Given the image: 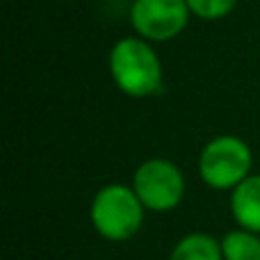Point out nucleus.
<instances>
[{"mask_svg": "<svg viewBox=\"0 0 260 260\" xmlns=\"http://www.w3.org/2000/svg\"><path fill=\"white\" fill-rule=\"evenodd\" d=\"M110 73L114 85L130 99H148L162 89L160 57L142 37H126L112 46Z\"/></svg>", "mask_w": 260, "mask_h": 260, "instance_id": "f257e3e1", "label": "nucleus"}, {"mask_svg": "<svg viewBox=\"0 0 260 260\" xmlns=\"http://www.w3.org/2000/svg\"><path fill=\"white\" fill-rule=\"evenodd\" d=\"M144 210L146 208L142 206L135 189L121 183H112L96 192L89 215L101 238L110 242H126L142 229Z\"/></svg>", "mask_w": 260, "mask_h": 260, "instance_id": "f03ea898", "label": "nucleus"}, {"mask_svg": "<svg viewBox=\"0 0 260 260\" xmlns=\"http://www.w3.org/2000/svg\"><path fill=\"white\" fill-rule=\"evenodd\" d=\"M251 148L235 135H219L203 146L199 174L212 189H235L251 171Z\"/></svg>", "mask_w": 260, "mask_h": 260, "instance_id": "7ed1b4c3", "label": "nucleus"}, {"mask_svg": "<svg viewBox=\"0 0 260 260\" xmlns=\"http://www.w3.org/2000/svg\"><path fill=\"white\" fill-rule=\"evenodd\" d=\"M133 189L142 206L151 212H169L178 208L185 197L183 171L165 157L142 162L133 176Z\"/></svg>", "mask_w": 260, "mask_h": 260, "instance_id": "20e7f679", "label": "nucleus"}, {"mask_svg": "<svg viewBox=\"0 0 260 260\" xmlns=\"http://www.w3.org/2000/svg\"><path fill=\"white\" fill-rule=\"evenodd\" d=\"M187 0H135L130 23L146 41H169L187 27Z\"/></svg>", "mask_w": 260, "mask_h": 260, "instance_id": "39448f33", "label": "nucleus"}, {"mask_svg": "<svg viewBox=\"0 0 260 260\" xmlns=\"http://www.w3.org/2000/svg\"><path fill=\"white\" fill-rule=\"evenodd\" d=\"M231 212L240 229L260 235V174L247 176L231 194Z\"/></svg>", "mask_w": 260, "mask_h": 260, "instance_id": "423d86ee", "label": "nucleus"}, {"mask_svg": "<svg viewBox=\"0 0 260 260\" xmlns=\"http://www.w3.org/2000/svg\"><path fill=\"white\" fill-rule=\"evenodd\" d=\"M169 260H224L221 242L208 233H189L174 247Z\"/></svg>", "mask_w": 260, "mask_h": 260, "instance_id": "0eeeda50", "label": "nucleus"}, {"mask_svg": "<svg viewBox=\"0 0 260 260\" xmlns=\"http://www.w3.org/2000/svg\"><path fill=\"white\" fill-rule=\"evenodd\" d=\"M224 260H260V235L251 231H231L221 238Z\"/></svg>", "mask_w": 260, "mask_h": 260, "instance_id": "6e6552de", "label": "nucleus"}, {"mask_svg": "<svg viewBox=\"0 0 260 260\" xmlns=\"http://www.w3.org/2000/svg\"><path fill=\"white\" fill-rule=\"evenodd\" d=\"M238 0H187V7L192 14H197L203 21H217L229 16L235 9Z\"/></svg>", "mask_w": 260, "mask_h": 260, "instance_id": "1a4fd4ad", "label": "nucleus"}]
</instances>
